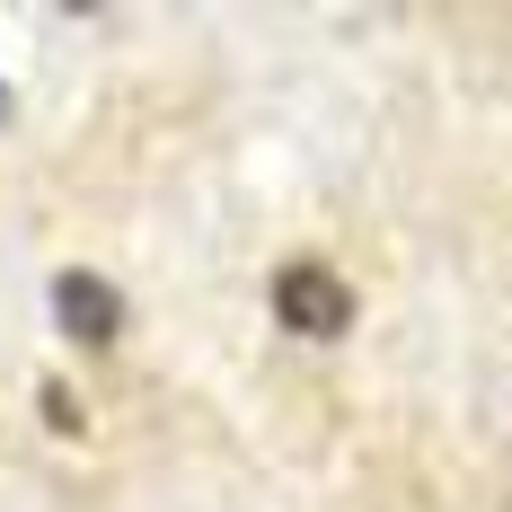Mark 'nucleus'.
<instances>
[{
  "label": "nucleus",
  "mask_w": 512,
  "mask_h": 512,
  "mask_svg": "<svg viewBox=\"0 0 512 512\" xmlns=\"http://www.w3.org/2000/svg\"><path fill=\"white\" fill-rule=\"evenodd\" d=\"M45 415H53V433H80V398L62 380H45Z\"/></svg>",
  "instance_id": "7ed1b4c3"
},
{
  "label": "nucleus",
  "mask_w": 512,
  "mask_h": 512,
  "mask_svg": "<svg viewBox=\"0 0 512 512\" xmlns=\"http://www.w3.org/2000/svg\"><path fill=\"white\" fill-rule=\"evenodd\" d=\"M0 115H9V98H0Z\"/></svg>",
  "instance_id": "20e7f679"
},
{
  "label": "nucleus",
  "mask_w": 512,
  "mask_h": 512,
  "mask_svg": "<svg viewBox=\"0 0 512 512\" xmlns=\"http://www.w3.org/2000/svg\"><path fill=\"white\" fill-rule=\"evenodd\" d=\"M53 327H62L80 354H106V345L124 336V292H115L106 274H89V265H62V274H53Z\"/></svg>",
  "instance_id": "f03ea898"
},
{
  "label": "nucleus",
  "mask_w": 512,
  "mask_h": 512,
  "mask_svg": "<svg viewBox=\"0 0 512 512\" xmlns=\"http://www.w3.org/2000/svg\"><path fill=\"white\" fill-rule=\"evenodd\" d=\"M354 283L327 265V256H292L283 274H274V327L283 336H301V345H336V336H354Z\"/></svg>",
  "instance_id": "f257e3e1"
}]
</instances>
